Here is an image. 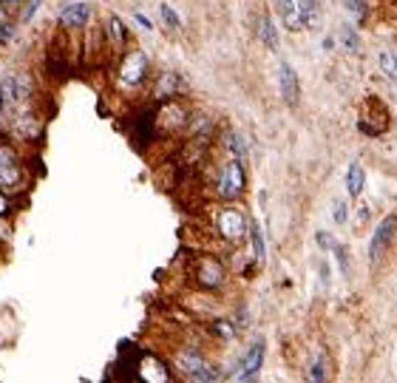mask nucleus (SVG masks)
<instances>
[{"mask_svg":"<svg viewBox=\"0 0 397 383\" xmlns=\"http://www.w3.org/2000/svg\"><path fill=\"white\" fill-rule=\"evenodd\" d=\"M148 57L139 48H128L117 63V85L120 91H139L148 80Z\"/></svg>","mask_w":397,"mask_h":383,"instance_id":"obj_1","label":"nucleus"},{"mask_svg":"<svg viewBox=\"0 0 397 383\" xmlns=\"http://www.w3.org/2000/svg\"><path fill=\"white\" fill-rule=\"evenodd\" d=\"M191 276H194V284L204 293H221L224 284H227V264L213 256V253H204L198 256L196 261L191 264Z\"/></svg>","mask_w":397,"mask_h":383,"instance_id":"obj_2","label":"nucleus"},{"mask_svg":"<svg viewBox=\"0 0 397 383\" xmlns=\"http://www.w3.org/2000/svg\"><path fill=\"white\" fill-rule=\"evenodd\" d=\"M188 120H191V105H188L182 97L162 100L159 108H157V131H159V134L179 137V134H185Z\"/></svg>","mask_w":397,"mask_h":383,"instance_id":"obj_3","label":"nucleus"},{"mask_svg":"<svg viewBox=\"0 0 397 383\" xmlns=\"http://www.w3.org/2000/svg\"><path fill=\"white\" fill-rule=\"evenodd\" d=\"M174 364H176L179 375H182V378H188V381L210 383V381H218V378H221V372H218V369H216V367L204 358V352L191 350V347L179 350V352L174 355Z\"/></svg>","mask_w":397,"mask_h":383,"instance_id":"obj_4","label":"nucleus"},{"mask_svg":"<svg viewBox=\"0 0 397 383\" xmlns=\"http://www.w3.org/2000/svg\"><path fill=\"white\" fill-rule=\"evenodd\" d=\"M247 224H250V219H247L235 204L218 207V210H216V219H213V227H216L218 238L227 241V244H238V241L247 236Z\"/></svg>","mask_w":397,"mask_h":383,"instance_id":"obj_5","label":"nucleus"},{"mask_svg":"<svg viewBox=\"0 0 397 383\" xmlns=\"http://www.w3.org/2000/svg\"><path fill=\"white\" fill-rule=\"evenodd\" d=\"M244 188H247V171H244L241 159L233 157V159H227V162L221 165V171H218L216 196H218L221 201H235V199L244 193Z\"/></svg>","mask_w":397,"mask_h":383,"instance_id":"obj_6","label":"nucleus"},{"mask_svg":"<svg viewBox=\"0 0 397 383\" xmlns=\"http://www.w3.org/2000/svg\"><path fill=\"white\" fill-rule=\"evenodd\" d=\"M182 94H185V77H182V74H176V71H162V74H157V80H154V85H151V97H154L157 103L171 100V97H182Z\"/></svg>","mask_w":397,"mask_h":383,"instance_id":"obj_7","label":"nucleus"},{"mask_svg":"<svg viewBox=\"0 0 397 383\" xmlns=\"http://www.w3.org/2000/svg\"><path fill=\"white\" fill-rule=\"evenodd\" d=\"M28 185H31V177H28V171L23 168L20 159L0 168V191H6L9 196H17V193L26 191Z\"/></svg>","mask_w":397,"mask_h":383,"instance_id":"obj_8","label":"nucleus"},{"mask_svg":"<svg viewBox=\"0 0 397 383\" xmlns=\"http://www.w3.org/2000/svg\"><path fill=\"white\" fill-rule=\"evenodd\" d=\"M91 20H94V9H91L88 3H68V6H63L60 14H57V23H60L63 28H68V31L85 28V26H91Z\"/></svg>","mask_w":397,"mask_h":383,"instance_id":"obj_9","label":"nucleus"},{"mask_svg":"<svg viewBox=\"0 0 397 383\" xmlns=\"http://www.w3.org/2000/svg\"><path fill=\"white\" fill-rule=\"evenodd\" d=\"M278 85H281V97L290 108H295L301 103V80L295 74V68L290 63H281L278 65Z\"/></svg>","mask_w":397,"mask_h":383,"instance_id":"obj_10","label":"nucleus"},{"mask_svg":"<svg viewBox=\"0 0 397 383\" xmlns=\"http://www.w3.org/2000/svg\"><path fill=\"white\" fill-rule=\"evenodd\" d=\"M395 224H397V216H386V219L375 227V236H372V241H369V258H372L375 264H378L381 256L386 253L389 238H392V233H395Z\"/></svg>","mask_w":397,"mask_h":383,"instance_id":"obj_11","label":"nucleus"},{"mask_svg":"<svg viewBox=\"0 0 397 383\" xmlns=\"http://www.w3.org/2000/svg\"><path fill=\"white\" fill-rule=\"evenodd\" d=\"M264 352H267V347H264V341L258 338V341L247 350V355H244L241 369L235 372V378H238V381H253V378L261 372V367H264Z\"/></svg>","mask_w":397,"mask_h":383,"instance_id":"obj_12","label":"nucleus"},{"mask_svg":"<svg viewBox=\"0 0 397 383\" xmlns=\"http://www.w3.org/2000/svg\"><path fill=\"white\" fill-rule=\"evenodd\" d=\"M105 43L114 48H125V43H128V28H125V23L117 17V14H111L108 20H105Z\"/></svg>","mask_w":397,"mask_h":383,"instance_id":"obj_13","label":"nucleus"},{"mask_svg":"<svg viewBox=\"0 0 397 383\" xmlns=\"http://www.w3.org/2000/svg\"><path fill=\"white\" fill-rule=\"evenodd\" d=\"M258 37H261V43L267 46V48H278V28H275V23H272V17L270 14H261L258 17Z\"/></svg>","mask_w":397,"mask_h":383,"instance_id":"obj_14","label":"nucleus"},{"mask_svg":"<svg viewBox=\"0 0 397 383\" xmlns=\"http://www.w3.org/2000/svg\"><path fill=\"white\" fill-rule=\"evenodd\" d=\"M221 140H224V145H227V151L233 154V157H238V159H244L250 151H247V145H244V140H241V134L238 131H233V128H227L224 134H221Z\"/></svg>","mask_w":397,"mask_h":383,"instance_id":"obj_15","label":"nucleus"},{"mask_svg":"<svg viewBox=\"0 0 397 383\" xmlns=\"http://www.w3.org/2000/svg\"><path fill=\"white\" fill-rule=\"evenodd\" d=\"M364 182H366L364 168H361L358 162H352V165H349V174H346V191H349V196H361Z\"/></svg>","mask_w":397,"mask_h":383,"instance_id":"obj_16","label":"nucleus"},{"mask_svg":"<svg viewBox=\"0 0 397 383\" xmlns=\"http://www.w3.org/2000/svg\"><path fill=\"white\" fill-rule=\"evenodd\" d=\"M210 330H213V335H216L218 341H233V338H235V324H233V321H227V318H221V315H216V318H213Z\"/></svg>","mask_w":397,"mask_h":383,"instance_id":"obj_17","label":"nucleus"},{"mask_svg":"<svg viewBox=\"0 0 397 383\" xmlns=\"http://www.w3.org/2000/svg\"><path fill=\"white\" fill-rule=\"evenodd\" d=\"M281 20H284V28L290 31H301L304 28V14H301V6L292 3L287 11H281Z\"/></svg>","mask_w":397,"mask_h":383,"instance_id":"obj_18","label":"nucleus"},{"mask_svg":"<svg viewBox=\"0 0 397 383\" xmlns=\"http://www.w3.org/2000/svg\"><path fill=\"white\" fill-rule=\"evenodd\" d=\"M247 233H250V244H253V256H255V261H264V238H261V227L250 219V224H247Z\"/></svg>","mask_w":397,"mask_h":383,"instance_id":"obj_19","label":"nucleus"},{"mask_svg":"<svg viewBox=\"0 0 397 383\" xmlns=\"http://www.w3.org/2000/svg\"><path fill=\"white\" fill-rule=\"evenodd\" d=\"M378 63H381V71L397 83V51H381Z\"/></svg>","mask_w":397,"mask_h":383,"instance_id":"obj_20","label":"nucleus"},{"mask_svg":"<svg viewBox=\"0 0 397 383\" xmlns=\"http://www.w3.org/2000/svg\"><path fill=\"white\" fill-rule=\"evenodd\" d=\"M301 14H304V26H315L318 23V0H301Z\"/></svg>","mask_w":397,"mask_h":383,"instance_id":"obj_21","label":"nucleus"},{"mask_svg":"<svg viewBox=\"0 0 397 383\" xmlns=\"http://www.w3.org/2000/svg\"><path fill=\"white\" fill-rule=\"evenodd\" d=\"M40 3H43V0H23V3H20V11H17V23H28V20L37 14Z\"/></svg>","mask_w":397,"mask_h":383,"instance_id":"obj_22","label":"nucleus"},{"mask_svg":"<svg viewBox=\"0 0 397 383\" xmlns=\"http://www.w3.org/2000/svg\"><path fill=\"white\" fill-rule=\"evenodd\" d=\"M159 14H162V20H165V26H168V28H182V20H179V14H176V11H174L168 3H162V6H159Z\"/></svg>","mask_w":397,"mask_h":383,"instance_id":"obj_23","label":"nucleus"},{"mask_svg":"<svg viewBox=\"0 0 397 383\" xmlns=\"http://www.w3.org/2000/svg\"><path fill=\"white\" fill-rule=\"evenodd\" d=\"M341 43H344V48H349V51H358V34H355V28L344 26V28H341Z\"/></svg>","mask_w":397,"mask_h":383,"instance_id":"obj_24","label":"nucleus"},{"mask_svg":"<svg viewBox=\"0 0 397 383\" xmlns=\"http://www.w3.org/2000/svg\"><path fill=\"white\" fill-rule=\"evenodd\" d=\"M307 378H309V381H327V369H324V358H315V361H312V367H309V372H307Z\"/></svg>","mask_w":397,"mask_h":383,"instance_id":"obj_25","label":"nucleus"},{"mask_svg":"<svg viewBox=\"0 0 397 383\" xmlns=\"http://www.w3.org/2000/svg\"><path fill=\"white\" fill-rule=\"evenodd\" d=\"M346 216H349V207H346V201L335 199V204H332V219H335L338 224H344V221H346Z\"/></svg>","mask_w":397,"mask_h":383,"instance_id":"obj_26","label":"nucleus"},{"mask_svg":"<svg viewBox=\"0 0 397 383\" xmlns=\"http://www.w3.org/2000/svg\"><path fill=\"white\" fill-rule=\"evenodd\" d=\"M332 250H335V258H338V267H341V273H349V256H346L344 244H335Z\"/></svg>","mask_w":397,"mask_h":383,"instance_id":"obj_27","label":"nucleus"},{"mask_svg":"<svg viewBox=\"0 0 397 383\" xmlns=\"http://www.w3.org/2000/svg\"><path fill=\"white\" fill-rule=\"evenodd\" d=\"M11 210H14L11 196H9L6 191H0V219H9V216H11Z\"/></svg>","mask_w":397,"mask_h":383,"instance_id":"obj_28","label":"nucleus"},{"mask_svg":"<svg viewBox=\"0 0 397 383\" xmlns=\"http://www.w3.org/2000/svg\"><path fill=\"white\" fill-rule=\"evenodd\" d=\"M315 238H318V244H321V247H324V250H332V247H335V244H338V241H335V238H332V236H329V233H324V230H321V233H318V236H315Z\"/></svg>","mask_w":397,"mask_h":383,"instance_id":"obj_29","label":"nucleus"},{"mask_svg":"<svg viewBox=\"0 0 397 383\" xmlns=\"http://www.w3.org/2000/svg\"><path fill=\"white\" fill-rule=\"evenodd\" d=\"M349 9H352V11H355L361 20H364V14H366V6H364L361 0H349Z\"/></svg>","mask_w":397,"mask_h":383,"instance_id":"obj_30","label":"nucleus"},{"mask_svg":"<svg viewBox=\"0 0 397 383\" xmlns=\"http://www.w3.org/2000/svg\"><path fill=\"white\" fill-rule=\"evenodd\" d=\"M292 3H295V0H272V6L278 9V14H281V11H287V9L292 6Z\"/></svg>","mask_w":397,"mask_h":383,"instance_id":"obj_31","label":"nucleus"},{"mask_svg":"<svg viewBox=\"0 0 397 383\" xmlns=\"http://www.w3.org/2000/svg\"><path fill=\"white\" fill-rule=\"evenodd\" d=\"M6 114H9V105H6V97H3V91H0V125H3Z\"/></svg>","mask_w":397,"mask_h":383,"instance_id":"obj_32","label":"nucleus"},{"mask_svg":"<svg viewBox=\"0 0 397 383\" xmlns=\"http://www.w3.org/2000/svg\"><path fill=\"white\" fill-rule=\"evenodd\" d=\"M134 20H139V26H142V28H151V26H154V23H151V20L145 17V14H139V11L134 14Z\"/></svg>","mask_w":397,"mask_h":383,"instance_id":"obj_33","label":"nucleus"},{"mask_svg":"<svg viewBox=\"0 0 397 383\" xmlns=\"http://www.w3.org/2000/svg\"><path fill=\"white\" fill-rule=\"evenodd\" d=\"M20 3H23V0H0L3 9H14V6H20Z\"/></svg>","mask_w":397,"mask_h":383,"instance_id":"obj_34","label":"nucleus"}]
</instances>
